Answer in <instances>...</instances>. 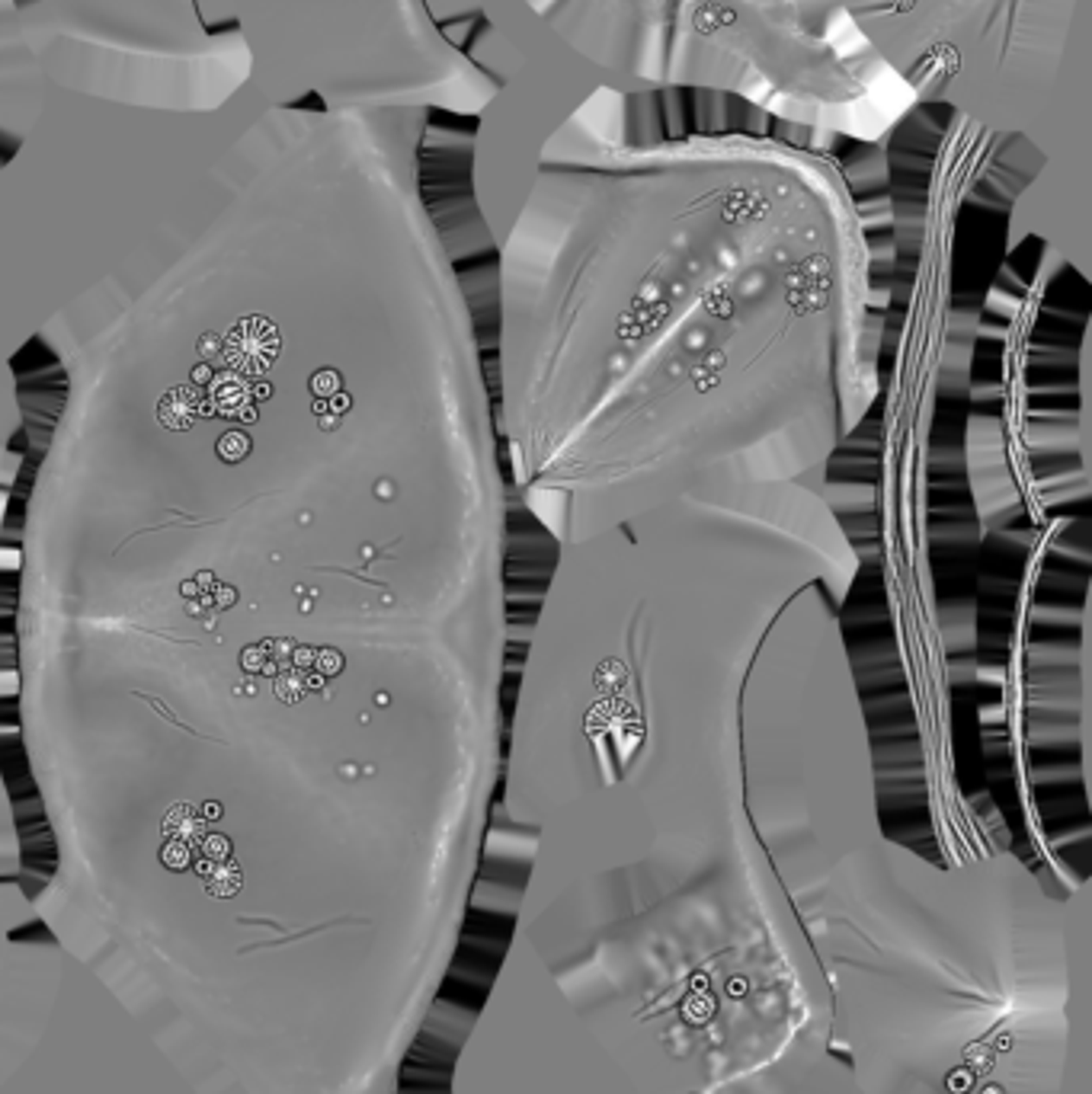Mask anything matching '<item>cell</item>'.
I'll return each mask as SVG.
<instances>
[{
    "label": "cell",
    "mask_w": 1092,
    "mask_h": 1094,
    "mask_svg": "<svg viewBox=\"0 0 1092 1094\" xmlns=\"http://www.w3.org/2000/svg\"><path fill=\"white\" fill-rule=\"evenodd\" d=\"M797 135L724 97L654 129L596 93L545 142L493 240L497 420L555 547L670 499L827 490L878 314L855 193Z\"/></svg>",
    "instance_id": "1"
},
{
    "label": "cell",
    "mask_w": 1092,
    "mask_h": 1094,
    "mask_svg": "<svg viewBox=\"0 0 1092 1094\" xmlns=\"http://www.w3.org/2000/svg\"><path fill=\"white\" fill-rule=\"evenodd\" d=\"M827 874L753 813L536 825L448 1094H842L808 928Z\"/></svg>",
    "instance_id": "2"
},
{
    "label": "cell",
    "mask_w": 1092,
    "mask_h": 1094,
    "mask_svg": "<svg viewBox=\"0 0 1092 1094\" xmlns=\"http://www.w3.org/2000/svg\"><path fill=\"white\" fill-rule=\"evenodd\" d=\"M842 1094H1092L1089 880L878 832L808 900Z\"/></svg>",
    "instance_id": "3"
},
{
    "label": "cell",
    "mask_w": 1092,
    "mask_h": 1094,
    "mask_svg": "<svg viewBox=\"0 0 1092 1094\" xmlns=\"http://www.w3.org/2000/svg\"><path fill=\"white\" fill-rule=\"evenodd\" d=\"M590 97L705 93L810 138L881 144L917 99L840 0H519Z\"/></svg>",
    "instance_id": "4"
},
{
    "label": "cell",
    "mask_w": 1092,
    "mask_h": 1094,
    "mask_svg": "<svg viewBox=\"0 0 1092 1094\" xmlns=\"http://www.w3.org/2000/svg\"><path fill=\"white\" fill-rule=\"evenodd\" d=\"M840 3L917 106L1035 151L1022 224L1057 243L1089 237L1092 0Z\"/></svg>",
    "instance_id": "5"
},
{
    "label": "cell",
    "mask_w": 1092,
    "mask_h": 1094,
    "mask_svg": "<svg viewBox=\"0 0 1092 1094\" xmlns=\"http://www.w3.org/2000/svg\"><path fill=\"white\" fill-rule=\"evenodd\" d=\"M276 352H279V336H276L273 326L266 324V320H260V317H251V320L234 326L228 339V349H225L228 362L238 371H244V375H263V371L270 369Z\"/></svg>",
    "instance_id": "6"
},
{
    "label": "cell",
    "mask_w": 1092,
    "mask_h": 1094,
    "mask_svg": "<svg viewBox=\"0 0 1092 1094\" xmlns=\"http://www.w3.org/2000/svg\"><path fill=\"white\" fill-rule=\"evenodd\" d=\"M202 394H196L193 388H176L170 390L161 407H157V416H161V423L167 429H189V426L199 420V413H202Z\"/></svg>",
    "instance_id": "7"
},
{
    "label": "cell",
    "mask_w": 1092,
    "mask_h": 1094,
    "mask_svg": "<svg viewBox=\"0 0 1092 1094\" xmlns=\"http://www.w3.org/2000/svg\"><path fill=\"white\" fill-rule=\"evenodd\" d=\"M208 397H212V407L225 416H234V413L247 410V388H244V381L234 375V371H225L219 378L212 381V390H208Z\"/></svg>",
    "instance_id": "8"
},
{
    "label": "cell",
    "mask_w": 1092,
    "mask_h": 1094,
    "mask_svg": "<svg viewBox=\"0 0 1092 1094\" xmlns=\"http://www.w3.org/2000/svg\"><path fill=\"white\" fill-rule=\"evenodd\" d=\"M305 675L302 669H283L276 675V698L285 701V705H298L302 701V694H305Z\"/></svg>",
    "instance_id": "9"
},
{
    "label": "cell",
    "mask_w": 1092,
    "mask_h": 1094,
    "mask_svg": "<svg viewBox=\"0 0 1092 1094\" xmlns=\"http://www.w3.org/2000/svg\"><path fill=\"white\" fill-rule=\"evenodd\" d=\"M167 832H176V835L193 838V835L202 832V823H199V816L189 810V806H176V810L167 816Z\"/></svg>",
    "instance_id": "10"
},
{
    "label": "cell",
    "mask_w": 1092,
    "mask_h": 1094,
    "mask_svg": "<svg viewBox=\"0 0 1092 1094\" xmlns=\"http://www.w3.org/2000/svg\"><path fill=\"white\" fill-rule=\"evenodd\" d=\"M247 452H251V439H247V435H244V433H228V435H221V442H219V455L225 458V461H241V458L247 455Z\"/></svg>",
    "instance_id": "11"
},
{
    "label": "cell",
    "mask_w": 1092,
    "mask_h": 1094,
    "mask_svg": "<svg viewBox=\"0 0 1092 1094\" xmlns=\"http://www.w3.org/2000/svg\"><path fill=\"white\" fill-rule=\"evenodd\" d=\"M311 390L321 397H333V394H340V375L337 371H317L311 378Z\"/></svg>",
    "instance_id": "12"
},
{
    "label": "cell",
    "mask_w": 1092,
    "mask_h": 1094,
    "mask_svg": "<svg viewBox=\"0 0 1092 1094\" xmlns=\"http://www.w3.org/2000/svg\"><path fill=\"white\" fill-rule=\"evenodd\" d=\"M314 666H317V672H321L324 679H330V675H337V672L343 669V656H340L337 650H317Z\"/></svg>",
    "instance_id": "13"
},
{
    "label": "cell",
    "mask_w": 1092,
    "mask_h": 1094,
    "mask_svg": "<svg viewBox=\"0 0 1092 1094\" xmlns=\"http://www.w3.org/2000/svg\"><path fill=\"white\" fill-rule=\"evenodd\" d=\"M314 656H317V650H311V647H295V650H292L295 669H305V666H311V662H314Z\"/></svg>",
    "instance_id": "14"
},
{
    "label": "cell",
    "mask_w": 1092,
    "mask_h": 1094,
    "mask_svg": "<svg viewBox=\"0 0 1092 1094\" xmlns=\"http://www.w3.org/2000/svg\"><path fill=\"white\" fill-rule=\"evenodd\" d=\"M330 410L333 413L350 410V397H346V394H333V397H330Z\"/></svg>",
    "instance_id": "15"
},
{
    "label": "cell",
    "mask_w": 1092,
    "mask_h": 1094,
    "mask_svg": "<svg viewBox=\"0 0 1092 1094\" xmlns=\"http://www.w3.org/2000/svg\"><path fill=\"white\" fill-rule=\"evenodd\" d=\"M215 349H219V339H215V336H212V333L202 336V343H199V352H202V356H212Z\"/></svg>",
    "instance_id": "16"
},
{
    "label": "cell",
    "mask_w": 1092,
    "mask_h": 1094,
    "mask_svg": "<svg viewBox=\"0 0 1092 1094\" xmlns=\"http://www.w3.org/2000/svg\"><path fill=\"white\" fill-rule=\"evenodd\" d=\"M324 682H327V679H324V675L317 672V675H308V679H305V688H311V692H321V688H324Z\"/></svg>",
    "instance_id": "17"
},
{
    "label": "cell",
    "mask_w": 1092,
    "mask_h": 1094,
    "mask_svg": "<svg viewBox=\"0 0 1092 1094\" xmlns=\"http://www.w3.org/2000/svg\"><path fill=\"white\" fill-rule=\"evenodd\" d=\"M208 378H212V371H208L206 365H199V369L193 371V381H196V384H206Z\"/></svg>",
    "instance_id": "18"
},
{
    "label": "cell",
    "mask_w": 1092,
    "mask_h": 1094,
    "mask_svg": "<svg viewBox=\"0 0 1092 1094\" xmlns=\"http://www.w3.org/2000/svg\"><path fill=\"white\" fill-rule=\"evenodd\" d=\"M337 423H340L337 413H324V420H321V426H324V429H333Z\"/></svg>",
    "instance_id": "19"
},
{
    "label": "cell",
    "mask_w": 1092,
    "mask_h": 1094,
    "mask_svg": "<svg viewBox=\"0 0 1092 1094\" xmlns=\"http://www.w3.org/2000/svg\"><path fill=\"white\" fill-rule=\"evenodd\" d=\"M196 589H199V583H186V585H183V592H186V596H196Z\"/></svg>",
    "instance_id": "20"
}]
</instances>
